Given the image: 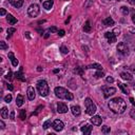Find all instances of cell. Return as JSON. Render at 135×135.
Returning <instances> with one entry per match:
<instances>
[{
	"label": "cell",
	"instance_id": "cell-31",
	"mask_svg": "<svg viewBox=\"0 0 135 135\" xmlns=\"http://www.w3.org/2000/svg\"><path fill=\"white\" fill-rule=\"evenodd\" d=\"M0 49L1 50H6V49H8V46L6 45V43L4 41H0Z\"/></svg>",
	"mask_w": 135,
	"mask_h": 135
},
{
	"label": "cell",
	"instance_id": "cell-35",
	"mask_svg": "<svg viewBox=\"0 0 135 135\" xmlns=\"http://www.w3.org/2000/svg\"><path fill=\"white\" fill-rule=\"evenodd\" d=\"M4 101H5V102H7V103H9V102L12 101V95H11V94L6 95V96L4 97Z\"/></svg>",
	"mask_w": 135,
	"mask_h": 135
},
{
	"label": "cell",
	"instance_id": "cell-46",
	"mask_svg": "<svg viewBox=\"0 0 135 135\" xmlns=\"http://www.w3.org/2000/svg\"><path fill=\"white\" fill-rule=\"evenodd\" d=\"M0 14H1V16H4V15L6 14L5 9H4V8H1V11H0Z\"/></svg>",
	"mask_w": 135,
	"mask_h": 135
},
{
	"label": "cell",
	"instance_id": "cell-27",
	"mask_svg": "<svg viewBox=\"0 0 135 135\" xmlns=\"http://www.w3.org/2000/svg\"><path fill=\"white\" fill-rule=\"evenodd\" d=\"M15 32H16V28H14V27H9V28H7V38H9V37L12 36V34L15 33Z\"/></svg>",
	"mask_w": 135,
	"mask_h": 135
},
{
	"label": "cell",
	"instance_id": "cell-53",
	"mask_svg": "<svg viewBox=\"0 0 135 135\" xmlns=\"http://www.w3.org/2000/svg\"><path fill=\"white\" fill-rule=\"evenodd\" d=\"M43 36H44V38H49V36H50V35H49V33H45Z\"/></svg>",
	"mask_w": 135,
	"mask_h": 135
},
{
	"label": "cell",
	"instance_id": "cell-47",
	"mask_svg": "<svg viewBox=\"0 0 135 135\" xmlns=\"http://www.w3.org/2000/svg\"><path fill=\"white\" fill-rule=\"evenodd\" d=\"M7 89H8L9 91H13V90H14V88H13V85H12L11 83H7Z\"/></svg>",
	"mask_w": 135,
	"mask_h": 135
},
{
	"label": "cell",
	"instance_id": "cell-38",
	"mask_svg": "<svg viewBox=\"0 0 135 135\" xmlns=\"http://www.w3.org/2000/svg\"><path fill=\"white\" fill-rule=\"evenodd\" d=\"M105 80H107V82H108V83H112V82L114 81V79H113V77H111V76H109V77H107V79H105Z\"/></svg>",
	"mask_w": 135,
	"mask_h": 135
},
{
	"label": "cell",
	"instance_id": "cell-2",
	"mask_svg": "<svg viewBox=\"0 0 135 135\" xmlns=\"http://www.w3.org/2000/svg\"><path fill=\"white\" fill-rule=\"evenodd\" d=\"M55 95L60 98V99H68V100H72L74 98L73 94L71 92H69L66 89L61 88V86H57L55 88Z\"/></svg>",
	"mask_w": 135,
	"mask_h": 135
},
{
	"label": "cell",
	"instance_id": "cell-40",
	"mask_svg": "<svg viewBox=\"0 0 135 135\" xmlns=\"http://www.w3.org/2000/svg\"><path fill=\"white\" fill-rule=\"evenodd\" d=\"M130 116L135 120V109H134V110H131V112H130Z\"/></svg>",
	"mask_w": 135,
	"mask_h": 135
},
{
	"label": "cell",
	"instance_id": "cell-33",
	"mask_svg": "<svg viewBox=\"0 0 135 135\" xmlns=\"http://www.w3.org/2000/svg\"><path fill=\"white\" fill-rule=\"evenodd\" d=\"M51 124H52V123H51V120H46V121L43 123V129H45V130L49 129V128L51 127Z\"/></svg>",
	"mask_w": 135,
	"mask_h": 135
},
{
	"label": "cell",
	"instance_id": "cell-16",
	"mask_svg": "<svg viewBox=\"0 0 135 135\" xmlns=\"http://www.w3.org/2000/svg\"><path fill=\"white\" fill-rule=\"evenodd\" d=\"M120 77H121L122 79L127 80V81H132V80H133V76H131L129 73H126V72L120 73Z\"/></svg>",
	"mask_w": 135,
	"mask_h": 135
},
{
	"label": "cell",
	"instance_id": "cell-21",
	"mask_svg": "<svg viewBox=\"0 0 135 135\" xmlns=\"http://www.w3.org/2000/svg\"><path fill=\"white\" fill-rule=\"evenodd\" d=\"M8 57H9V59H11V61H12V64H13L14 66H17V65H18V60L15 58V56H14V54H13L12 52L8 53Z\"/></svg>",
	"mask_w": 135,
	"mask_h": 135
},
{
	"label": "cell",
	"instance_id": "cell-1",
	"mask_svg": "<svg viewBox=\"0 0 135 135\" xmlns=\"http://www.w3.org/2000/svg\"><path fill=\"white\" fill-rule=\"evenodd\" d=\"M108 107L112 112H114L116 114H121L127 110V103L120 97H116V98L111 99L108 103Z\"/></svg>",
	"mask_w": 135,
	"mask_h": 135
},
{
	"label": "cell",
	"instance_id": "cell-19",
	"mask_svg": "<svg viewBox=\"0 0 135 135\" xmlns=\"http://www.w3.org/2000/svg\"><path fill=\"white\" fill-rule=\"evenodd\" d=\"M114 20L111 18V17H108V18H105L104 20H103V24L105 25V26H112V25H114Z\"/></svg>",
	"mask_w": 135,
	"mask_h": 135
},
{
	"label": "cell",
	"instance_id": "cell-4",
	"mask_svg": "<svg viewBox=\"0 0 135 135\" xmlns=\"http://www.w3.org/2000/svg\"><path fill=\"white\" fill-rule=\"evenodd\" d=\"M84 103H85V108H86V110H85V112H86V114H89V115H94V113L96 112V105H95V103L91 100V98H86L85 100H84Z\"/></svg>",
	"mask_w": 135,
	"mask_h": 135
},
{
	"label": "cell",
	"instance_id": "cell-28",
	"mask_svg": "<svg viewBox=\"0 0 135 135\" xmlns=\"http://www.w3.org/2000/svg\"><path fill=\"white\" fill-rule=\"evenodd\" d=\"M60 52H61L62 54H68V53H69V49H68L66 46L62 45V46H60Z\"/></svg>",
	"mask_w": 135,
	"mask_h": 135
},
{
	"label": "cell",
	"instance_id": "cell-30",
	"mask_svg": "<svg viewBox=\"0 0 135 135\" xmlns=\"http://www.w3.org/2000/svg\"><path fill=\"white\" fill-rule=\"evenodd\" d=\"M121 13H122L124 16L128 15V14H129V8H128L127 6H122V7H121Z\"/></svg>",
	"mask_w": 135,
	"mask_h": 135
},
{
	"label": "cell",
	"instance_id": "cell-13",
	"mask_svg": "<svg viewBox=\"0 0 135 135\" xmlns=\"http://www.w3.org/2000/svg\"><path fill=\"white\" fill-rule=\"evenodd\" d=\"M9 1V3L14 6V7H16V8H19V7H21L22 6V4H23V0H8Z\"/></svg>",
	"mask_w": 135,
	"mask_h": 135
},
{
	"label": "cell",
	"instance_id": "cell-18",
	"mask_svg": "<svg viewBox=\"0 0 135 135\" xmlns=\"http://www.w3.org/2000/svg\"><path fill=\"white\" fill-rule=\"evenodd\" d=\"M53 4H54V1L53 0H46V1L43 2V7L45 9H51L52 6H53Z\"/></svg>",
	"mask_w": 135,
	"mask_h": 135
},
{
	"label": "cell",
	"instance_id": "cell-22",
	"mask_svg": "<svg viewBox=\"0 0 135 135\" xmlns=\"http://www.w3.org/2000/svg\"><path fill=\"white\" fill-rule=\"evenodd\" d=\"M15 77H16L17 79L21 80V81H25V78L23 77V73H22V68L20 69L19 72H16V73H15Z\"/></svg>",
	"mask_w": 135,
	"mask_h": 135
},
{
	"label": "cell",
	"instance_id": "cell-10",
	"mask_svg": "<svg viewBox=\"0 0 135 135\" xmlns=\"http://www.w3.org/2000/svg\"><path fill=\"white\" fill-rule=\"evenodd\" d=\"M57 112L60 113V114H63V113H66L68 112V105L63 102H58L57 104Z\"/></svg>",
	"mask_w": 135,
	"mask_h": 135
},
{
	"label": "cell",
	"instance_id": "cell-12",
	"mask_svg": "<svg viewBox=\"0 0 135 135\" xmlns=\"http://www.w3.org/2000/svg\"><path fill=\"white\" fill-rule=\"evenodd\" d=\"M92 130H93V127H92L91 124H85V126L81 127V131H82V133H83V134H85V135L91 134Z\"/></svg>",
	"mask_w": 135,
	"mask_h": 135
},
{
	"label": "cell",
	"instance_id": "cell-48",
	"mask_svg": "<svg viewBox=\"0 0 135 135\" xmlns=\"http://www.w3.org/2000/svg\"><path fill=\"white\" fill-rule=\"evenodd\" d=\"M11 119H12V120L15 119V112H14V111H12V113H11Z\"/></svg>",
	"mask_w": 135,
	"mask_h": 135
},
{
	"label": "cell",
	"instance_id": "cell-36",
	"mask_svg": "<svg viewBox=\"0 0 135 135\" xmlns=\"http://www.w3.org/2000/svg\"><path fill=\"white\" fill-rule=\"evenodd\" d=\"M131 17H132V21H133V23L135 24V11H134V9L131 11Z\"/></svg>",
	"mask_w": 135,
	"mask_h": 135
},
{
	"label": "cell",
	"instance_id": "cell-15",
	"mask_svg": "<svg viewBox=\"0 0 135 135\" xmlns=\"http://www.w3.org/2000/svg\"><path fill=\"white\" fill-rule=\"evenodd\" d=\"M71 111H72V113H73L74 116H79L80 113H81V110H80V107L79 105H73L71 108Z\"/></svg>",
	"mask_w": 135,
	"mask_h": 135
},
{
	"label": "cell",
	"instance_id": "cell-11",
	"mask_svg": "<svg viewBox=\"0 0 135 135\" xmlns=\"http://www.w3.org/2000/svg\"><path fill=\"white\" fill-rule=\"evenodd\" d=\"M101 121H102V118L98 115H92V118H91V122L95 126H100L101 124Z\"/></svg>",
	"mask_w": 135,
	"mask_h": 135
},
{
	"label": "cell",
	"instance_id": "cell-7",
	"mask_svg": "<svg viewBox=\"0 0 135 135\" xmlns=\"http://www.w3.org/2000/svg\"><path fill=\"white\" fill-rule=\"evenodd\" d=\"M117 51H118L120 54H122V55H128V54H129V46L127 45V43L120 42V43H118V45H117Z\"/></svg>",
	"mask_w": 135,
	"mask_h": 135
},
{
	"label": "cell",
	"instance_id": "cell-32",
	"mask_svg": "<svg viewBox=\"0 0 135 135\" xmlns=\"http://www.w3.org/2000/svg\"><path fill=\"white\" fill-rule=\"evenodd\" d=\"M25 116H26L25 110H21V111H20V119H21V120H24V119H25Z\"/></svg>",
	"mask_w": 135,
	"mask_h": 135
},
{
	"label": "cell",
	"instance_id": "cell-49",
	"mask_svg": "<svg viewBox=\"0 0 135 135\" xmlns=\"http://www.w3.org/2000/svg\"><path fill=\"white\" fill-rule=\"evenodd\" d=\"M130 69H131V71H132V73H133V74H135V65H132V66H131Z\"/></svg>",
	"mask_w": 135,
	"mask_h": 135
},
{
	"label": "cell",
	"instance_id": "cell-25",
	"mask_svg": "<svg viewBox=\"0 0 135 135\" xmlns=\"http://www.w3.org/2000/svg\"><path fill=\"white\" fill-rule=\"evenodd\" d=\"M91 28H92V26H91V22L88 20V21L85 22V24L83 25V31L86 32V33H89V32H91Z\"/></svg>",
	"mask_w": 135,
	"mask_h": 135
},
{
	"label": "cell",
	"instance_id": "cell-34",
	"mask_svg": "<svg viewBox=\"0 0 135 135\" xmlns=\"http://www.w3.org/2000/svg\"><path fill=\"white\" fill-rule=\"evenodd\" d=\"M103 72H101V70H98V72L95 74V77L96 78H100V77H103Z\"/></svg>",
	"mask_w": 135,
	"mask_h": 135
},
{
	"label": "cell",
	"instance_id": "cell-39",
	"mask_svg": "<svg viewBox=\"0 0 135 135\" xmlns=\"http://www.w3.org/2000/svg\"><path fill=\"white\" fill-rule=\"evenodd\" d=\"M42 108H43L42 105H40V107H38V108H37V110H36V112H34V113H33L32 115H37V114H38V113L40 112V110H41Z\"/></svg>",
	"mask_w": 135,
	"mask_h": 135
},
{
	"label": "cell",
	"instance_id": "cell-3",
	"mask_svg": "<svg viewBox=\"0 0 135 135\" xmlns=\"http://www.w3.org/2000/svg\"><path fill=\"white\" fill-rule=\"evenodd\" d=\"M37 90L39 92V94L41 96H47L49 92H50V89H49V84L45 80H39L37 82Z\"/></svg>",
	"mask_w": 135,
	"mask_h": 135
},
{
	"label": "cell",
	"instance_id": "cell-50",
	"mask_svg": "<svg viewBox=\"0 0 135 135\" xmlns=\"http://www.w3.org/2000/svg\"><path fill=\"white\" fill-rule=\"evenodd\" d=\"M130 101H131V103H132L133 105H135V100H134V98L131 97V98H130Z\"/></svg>",
	"mask_w": 135,
	"mask_h": 135
},
{
	"label": "cell",
	"instance_id": "cell-29",
	"mask_svg": "<svg viewBox=\"0 0 135 135\" xmlns=\"http://www.w3.org/2000/svg\"><path fill=\"white\" fill-rule=\"evenodd\" d=\"M101 132L102 133H110V127H108V126H103L102 128H101Z\"/></svg>",
	"mask_w": 135,
	"mask_h": 135
},
{
	"label": "cell",
	"instance_id": "cell-23",
	"mask_svg": "<svg viewBox=\"0 0 135 135\" xmlns=\"http://www.w3.org/2000/svg\"><path fill=\"white\" fill-rule=\"evenodd\" d=\"M118 86L121 89V91H122V93L123 94H129V90H128V88H127V85L126 84H123V83H121V82H118Z\"/></svg>",
	"mask_w": 135,
	"mask_h": 135
},
{
	"label": "cell",
	"instance_id": "cell-56",
	"mask_svg": "<svg viewBox=\"0 0 135 135\" xmlns=\"http://www.w3.org/2000/svg\"><path fill=\"white\" fill-rule=\"evenodd\" d=\"M40 1H42V0H40Z\"/></svg>",
	"mask_w": 135,
	"mask_h": 135
},
{
	"label": "cell",
	"instance_id": "cell-24",
	"mask_svg": "<svg viewBox=\"0 0 135 135\" xmlns=\"http://www.w3.org/2000/svg\"><path fill=\"white\" fill-rule=\"evenodd\" d=\"M1 117L2 118H8V110L7 108L3 107L2 110H1Z\"/></svg>",
	"mask_w": 135,
	"mask_h": 135
},
{
	"label": "cell",
	"instance_id": "cell-43",
	"mask_svg": "<svg viewBox=\"0 0 135 135\" xmlns=\"http://www.w3.org/2000/svg\"><path fill=\"white\" fill-rule=\"evenodd\" d=\"M64 33H65V32H64L63 30H60V31H58V35H59L60 37H62V36H64Z\"/></svg>",
	"mask_w": 135,
	"mask_h": 135
},
{
	"label": "cell",
	"instance_id": "cell-54",
	"mask_svg": "<svg viewBox=\"0 0 135 135\" xmlns=\"http://www.w3.org/2000/svg\"><path fill=\"white\" fill-rule=\"evenodd\" d=\"M37 71H38V72H41V71H42V68H41V66H38Z\"/></svg>",
	"mask_w": 135,
	"mask_h": 135
},
{
	"label": "cell",
	"instance_id": "cell-42",
	"mask_svg": "<svg viewBox=\"0 0 135 135\" xmlns=\"http://www.w3.org/2000/svg\"><path fill=\"white\" fill-rule=\"evenodd\" d=\"M92 3H93V0H88V2L84 4V6H85V7H89V6H90Z\"/></svg>",
	"mask_w": 135,
	"mask_h": 135
},
{
	"label": "cell",
	"instance_id": "cell-26",
	"mask_svg": "<svg viewBox=\"0 0 135 135\" xmlns=\"http://www.w3.org/2000/svg\"><path fill=\"white\" fill-rule=\"evenodd\" d=\"M88 69H96V70H101V69H102V66H101L100 64H98V63H93V64H90V65L88 66Z\"/></svg>",
	"mask_w": 135,
	"mask_h": 135
},
{
	"label": "cell",
	"instance_id": "cell-55",
	"mask_svg": "<svg viewBox=\"0 0 135 135\" xmlns=\"http://www.w3.org/2000/svg\"><path fill=\"white\" fill-rule=\"evenodd\" d=\"M25 36H26L27 38H30V33H28V32H26V33H25Z\"/></svg>",
	"mask_w": 135,
	"mask_h": 135
},
{
	"label": "cell",
	"instance_id": "cell-6",
	"mask_svg": "<svg viewBox=\"0 0 135 135\" xmlns=\"http://www.w3.org/2000/svg\"><path fill=\"white\" fill-rule=\"evenodd\" d=\"M102 91H103V96L105 98H109L110 96L114 95L116 93V89L115 88H112V86H102Z\"/></svg>",
	"mask_w": 135,
	"mask_h": 135
},
{
	"label": "cell",
	"instance_id": "cell-17",
	"mask_svg": "<svg viewBox=\"0 0 135 135\" xmlns=\"http://www.w3.org/2000/svg\"><path fill=\"white\" fill-rule=\"evenodd\" d=\"M23 102H24V98H23V96L22 95H17V97H16V104H17V107H21L22 104H23Z\"/></svg>",
	"mask_w": 135,
	"mask_h": 135
},
{
	"label": "cell",
	"instance_id": "cell-9",
	"mask_svg": "<svg viewBox=\"0 0 135 135\" xmlns=\"http://www.w3.org/2000/svg\"><path fill=\"white\" fill-rule=\"evenodd\" d=\"M63 127H64V123L61 120H59V119H56L53 122V128H54L55 131H58L59 132V131H61L63 129Z\"/></svg>",
	"mask_w": 135,
	"mask_h": 135
},
{
	"label": "cell",
	"instance_id": "cell-8",
	"mask_svg": "<svg viewBox=\"0 0 135 135\" xmlns=\"http://www.w3.org/2000/svg\"><path fill=\"white\" fill-rule=\"evenodd\" d=\"M104 37L107 38V40H108L109 43H114V42H116V35H115L113 32H107V33L104 34Z\"/></svg>",
	"mask_w": 135,
	"mask_h": 135
},
{
	"label": "cell",
	"instance_id": "cell-14",
	"mask_svg": "<svg viewBox=\"0 0 135 135\" xmlns=\"http://www.w3.org/2000/svg\"><path fill=\"white\" fill-rule=\"evenodd\" d=\"M27 98L30 100H33L35 98V90L33 86H28L27 89Z\"/></svg>",
	"mask_w": 135,
	"mask_h": 135
},
{
	"label": "cell",
	"instance_id": "cell-52",
	"mask_svg": "<svg viewBox=\"0 0 135 135\" xmlns=\"http://www.w3.org/2000/svg\"><path fill=\"white\" fill-rule=\"evenodd\" d=\"M114 33H118V34H119V33H120V30H119V28H115V30H114Z\"/></svg>",
	"mask_w": 135,
	"mask_h": 135
},
{
	"label": "cell",
	"instance_id": "cell-20",
	"mask_svg": "<svg viewBox=\"0 0 135 135\" xmlns=\"http://www.w3.org/2000/svg\"><path fill=\"white\" fill-rule=\"evenodd\" d=\"M6 19H7V21H8V23L9 24H15V23H17V19L13 16V15H11V14H7V16H6Z\"/></svg>",
	"mask_w": 135,
	"mask_h": 135
},
{
	"label": "cell",
	"instance_id": "cell-5",
	"mask_svg": "<svg viewBox=\"0 0 135 135\" xmlns=\"http://www.w3.org/2000/svg\"><path fill=\"white\" fill-rule=\"evenodd\" d=\"M39 12H40V8H39V5L34 3V4H31L27 8V14L30 17H37L39 15Z\"/></svg>",
	"mask_w": 135,
	"mask_h": 135
},
{
	"label": "cell",
	"instance_id": "cell-51",
	"mask_svg": "<svg viewBox=\"0 0 135 135\" xmlns=\"http://www.w3.org/2000/svg\"><path fill=\"white\" fill-rule=\"evenodd\" d=\"M128 1H129V3H130V4H132V5H134V4H135V0H128Z\"/></svg>",
	"mask_w": 135,
	"mask_h": 135
},
{
	"label": "cell",
	"instance_id": "cell-45",
	"mask_svg": "<svg viewBox=\"0 0 135 135\" xmlns=\"http://www.w3.org/2000/svg\"><path fill=\"white\" fill-rule=\"evenodd\" d=\"M0 128H1V129H4V128H5V123H4L2 120H0Z\"/></svg>",
	"mask_w": 135,
	"mask_h": 135
},
{
	"label": "cell",
	"instance_id": "cell-37",
	"mask_svg": "<svg viewBox=\"0 0 135 135\" xmlns=\"http://www.w3.org/2000/svg\"><path fill=\"white\" fill-rule=\"evenodd\" d=\"M50 32H52V33H58V30H57V27L56 26H52V27H50V30H49Z\"/></svg>",
	"mask_w": 135,
	"mask_h": 135
},
{
	"label": "cell",
	"instance_id": "cell-44",
	"mask_svg": "<svg viewBox=\"0 0 135 135\" xmlns=\"http://www.w3.org/2000/svg\"><path fill=\"white\" fill-rule=\"evenodd\" d=\"M74 72H75V73H79V74H81V75H82V71H81V69H80V68L75 69V70H74Z\"/></svg>",
	"mask_w": 135,
	"mask_h": 135
},
{
	"label": "cell",
	"instance_id": "cell-41",
	"mask_svg": "<svg viewBox=\"0 0 135 135\" xmlns=\"http://www.w3.org/2000/svg\"><path fill=\"white\" fill-rule=\"evenodd\" d=\"M12 75H13V73L9 71V72H8V74L5 76V78H6V79H8V80H12Z\"/></svg>",
	"mask_w": 135,
	"mask_h": 135
}]
</instances>
